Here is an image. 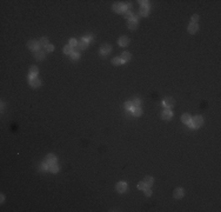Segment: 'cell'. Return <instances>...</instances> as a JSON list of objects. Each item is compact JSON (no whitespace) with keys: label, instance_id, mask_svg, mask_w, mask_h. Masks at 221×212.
<instances>
[{"label":"cell","instance_id":"cell-1","mask_svg":"<svg viewBox=\"0 0 221 212\" xmlns=\"http://www.w3.org/2000/svg\"><path fill=\"white\" fill-rule=\"evenodd\" d=\"M204 123V119L201 116H195V118L193 119V123H189L191 124V127H200Z\"/></svg>","mask_w":221,"mask_h":212},{"label":"cell","instance_id":"cell-2","mask_svg":"<svg viewBox=\"0 0 221 212\" xmlns=\"http://www.w3.org/2000/svg\"><path fill=\"white\" fill-rule=\"evenodd\" d=\"M125 9H126V6H124V5L120 4V2H117V4L113 5V11H114V12H117V13L124 12Z\"/></svg>","mask_w":221,"mask_h":212},{"label":"cell","instance_id":"cell-3","mask_svg":"<svg viewBox=\"0 0 221 212\" xmlns=\"http://www.w3.org/2000/svg\"><path fill=\"white\" fill-rule=\"evenodd\" d=\"M126 190H127V185H126V183H124V182L118 183V185H117V191L118 192L122 193V192H125Z\"/></svg>","mask_w":221,"mask_h":212},{"label":"cell","instance_id":"cell-4","mask_svg":"<svg viewBox=\"0 0 221 212\" xmlns=\"http://www.w3.org/2000/svg\"><path fill=\"white\" fill-rule=\"evenodd\" d=\"M111 50H112V47H111V45H108V44H104V45L100 47V51H101V54H107L111 52Z\"/></svg>","mask_w":221,"mask_h":212},{"label":"cell","instance_id":"cell-5","mask_svg":"<svg viewBox=\"0 0 221 212\" xmlns=\"http://www.w3.org/2000/svg\"><path fill=\"white\" fill-rule=\"evenodd\" d=\"M88 46V42L85 40V39H81L79 42H78V45H76V48L78 50H85V48H87Z\"/></svg>","mask_w":221,"mask_h":212},{"label":"cell","instance_id":"cell-6","mask_svg":"<svg viewBox=\"0 0 221 212\" xmlns=\"http://www.w3.org/2000/svg\"><path fill=\"white\" fill-rule=\"evenodd\" d=\"M129 44V39L127 37H125V35H124V37H120L119 38V45L120 46H122V47H126V46L128 45Z\"/></svg>","mask_w":221,"mask_h":212},{"label":"cell","instance_id":"cell-7","mask_svg":"<svg viewBox=\"0 0 221 212\" xmlns=\"http://www.w3.org/2000/svg\"><path fill=\"white\" fill-rule=\"evenodd\" d=\"M46 163L48 164V165L55 164V163H57V158H55V156H53V154H47V156H46Z\"/></svg>","mask_w":221,"mask_h":212},{"label":"cell","instance_id":"cell-8","mask_svg":"<svg viewBox=\"0 0 221 212\" xmlns=\"http://www.w3.org/2000/svg\"><path fill=\"white\" fill-rule=\"evenodd\" d=\"M137 27H138V21H137V19H129L128 21V28L129 29H137Z\"/></svg>","mask_w":221,"mask_h":212},{"label":"cell","instance_id":"cell-9","mask_svg":"<svg viewBox=\"0 0 221 212\" xmlns=\"http://www.w3.org/2000/svg\"><path fill=\"white\" fill-rule=\"evenodd\" d=\"M38 46H39V42H35L34 40H29L28 42H27V47H28L29 50H38Z\"/></svg>","mask_w":221,"mask_h":212},{"label":"cell","instance_id":"cell-10","mask_svg":"<svg viewBox=\"0 0 221 212\" xmlns=\"http://www.w3.org/2000/svg\"><path fill=\"white\" fill-rule=\"evenodd\" d=\"M29 84H31L32 87H39V86L41 85L40 80L38 79V78H31V79H29Z\"/></svg>","mask_w":221,"mask_h":212},{"label":"cell","instance_id":"cell-11","mask_svg":"<svg viewBox=\"0 0 221 212\" xmlns=\"http://www.w3.org/2000/svg\"><path fill=\"white\" fill-rule=\"evenodd\" d=\"M171 118H172V111L171 110H168V108H166V110L162 112V119L168 120V119H171Z\"/></svg>","mask_w":221,"mask_h":212},{"label":"cell","instance_id":"cell-12","mask_svg":"<svg viewBox=\"0 0 221 212\" xmlns=\"http://www.w3.org/2000/svg\"><path fill=\"white\" fill-rule=\"evenodd\" d=\"M184 193H185L184 189H175L173 196H174V198H181V197L184 196Z\"/></svg>","mask_w":221,"mask_h":212},{"label":"cell","instance_id":"cell-13","mask_svg":"<svg viewBox=\"0 0 221 212\" xmlns=\"http://www.w3.org/2000/svg\"><path fill=\"white\" fill-rule=\"evenodd\" d=\"M198 28H199V27H198V25H196V24H191V25L188 26V32H189V33H192V34H195L196 32H198Z\"/></svg>","mask_w":221,"mask_h":212},{"label":"cell","instance_id":"cell-14","mask_svg":"<svg viewBox=\"0 0 221 212\" xmlns=\"http://www.w3.org/2000/svg\"><path fill=\"white\" fill-rule=\"evenodd\" d=\"M140 12H141V15H144V17L148 15V13H149V7H148V5H142Z\"/></svg>","mask_w":221,"mask_h":212},{"label":"cell","instance_id":"cell-15","mask_svg":"<svg viewBox=\"0 0 221 212\" xmlns=\"http://www.w3.org/2000/svg\"><path fill=\"white\" fill-rule=\"evenodd\" d=\"M34 57L37 60H42L44 57H45V53L42 52V51H35V53H34Z\"/></svg>","mask_w":221,"mask_h":212},{"label":"cell","instance_id":"cell-16","mask_svg":"<svg viewBox=\"0 0 221 212\" xmlns=\"http://www.w3.org/2000/svg\"><path fill=\"white\" fill-rule=\"evenodd\" d=\"M144 184L146 185V186L149 187L152 184H153V178L150 177V176H147V177H145V179H144Z\"/></svg>","mask_w":221,"mask_h":212},{"label":"cell","instance_id":"cell-17","mask_svg":"<svg viewBox=\"0 0 221 212\" xmlns=\"http://www.w3.org/2000/svg\"><path fill=\"white\" fill-rule=\"evenodd\" d=\"M181 120H182V123H185V124H189V123H191V116H189L188 113H185V114H182V117H181Z\"/></svg>","mask_w":221,"mask_h":212},{"label":"cell","instance_id":"cell-18","mask_svg":"<svg viewBox=\"0 0 221 212\" xmlns=\"http://www.w3.org/2000/svg\"><path fill=\"white\" fill-rule=\"evenodd\" d=\"M38 74V67L37 66H32L31 70H29V77L31 78H34V75Z\"/></svg>","mask_w":221,"mask_h":212},{"label":"cell","instance_id":"cell-19","mask_svg":"<svg viewBox=\"0 0 221 212\" xmlns=\"http://www.w3.org/2000/svg\"><path fill=\"white\" fill-rule=\"evenodd\" d=\"M165 105H166L167 107H172L174 105V99L173 98H166L165 99Z\"/></svg>","mask_w":221,"mask_h":212},{"label":"cell","instance_id":"cell-20","mask_svg":"<svg viewBox=\"0 0 221 212\" xmlns=\"http://www.w3.org/2000/svg\"><path fill=\"white\" fill-rule=\"evenodd\" d=\"M47 169H48L51 172H53V173H57V172H58V170H59V167H58V165H57V164H52V165H48V167H47Z\"/></svg>","mask_w":221,"mask_h":212},{"label":"cell","instance_id":"cell-21","mask_svg":"<svg viewBox=\"0 0 221 212\" xmlns=\"http://www.w3.org/2000/svg\"><path fill=\"white\" fill-rule=\"evenodd\" d=\"M129 59H131V54H129L128 52H124L122 55H121V60H122V62H124V61H128Z\"/></svg>","mask_w":221,"mask_h":212},{"label":"cell","instance_id":"cell-22","mask_svg":"<svg viewBox=\"0 0 221 212\" xmlns=\"http://www.w3.org/2000/svg\"><path fill=\"white\" fill-rule=\"evenodd\" d=\"M64 53H66V54H72L73 53V47L70 45H67L64 47Z\"/></svg>","mask_w":221,"mask_h":212},{"label":"cell","instance_id":"cell-23","mask_svg":"<svg viewBox=\"0 0 221 212\" xmlns=\"http://www.w3.org/2000/svg\"><path fill=\"white\" fill-rule=\"evenodd\" d=\"M132 112H133V116H140L141 114V110H140V107H133L132 108Z\"/></svg>","mask_w":221,"mask_h":212},{"label":"cell","instance_id":"cell-24","mask_svg":"<svg viewBox=\"0 0 221 212\" xmlns=\"http://www.w3.org/2000/svg\"><path fill=\"white\" fill-rule=\"evenodd\" d=\"M39 45H41V46H47L48 45V39H47L46 37H44L40 39V41H39Z\"/></svg>","mask_w":221,"mask_h":212},{"label":"cell","instance_id":"cell-25","mask_svg":"<svg viewBox=\"0 0 221 212\" xmlns=\"http://www.w3.org/2000/svg\"><path fill=\"white\" fill-rule=\"evenodd\" d=\"M112 62L114 64V65H120V64H122V60H121V58H119V57H117V58H114L112 60Z\"/></svg>","mask_w":221,"mask_h":212},{"label":"cell","instance_id":"cell-26","mask_svg":"<svg viewBox=\"0 0 221 212\" xmlns=\"http://www.w3.org/2000/svg\"><path fill=\"white\" fill-rule=\"evenodd\" d=\"M76 45H78V42H76V40H75L74 38L70 39V46H72V47H75Z\"/></svg>","mask_w":221,"mask_h":212},{"label":"cell","instance_id":"cell-27","mask_svg":"<svg viewBox=\"0 0 221 212\" xmlns=\"http://www.w3.org/2000/svg\"><path fill=\"white\" fill-rule=\"evenodd\" d=\"M71 58H72V60H76V59L79 58V53H78V52H73V53L71 54Z\"/></svg>","mask_w":221,"mask_h":212},{"label":"cell","instance_id":"cell-28","mask_svg":"<svg viewBox=\"0 0 221 212\" xmlns=\"http://www.w3.org/2000/svg\"><path fill=\"white\" fill-rule=\"evenodd\" d=\"M132 104H133V107H139V105H140V100L139 99H134L132 101Z\"/></svg>","mask_w":221,"mask_h":212},{"label":"cell","instance_id":"cell-29","mask_svg":"<svg viewBox=\"0 0 221 212\" xmlns=\"http://www.w3.org/2000/svg\"><path fill=\"white\" fill-rule=\"evenodd\" d=\"M125 107L127 108V110H132L133 108V104H132V101H127L125 104Z\"/></svg>","mask_w":221,"mask_h":212},{"label":"cell","instance_id":"cell-30","mask_svg":"<svg viewBox=\"0 0 221 212\" xmlns=\"http://www.w3.org/2000/svg\"><path fill=\"white\" fill-rule=\"evenodd\" d=\"M144 191H145V195H146L147 197L152 195V191H150L149 189H148V186H146V187H145V189H144Z\"/></svg>","mask_w":221,"mask_h":212},{"label":"cell","instance_id":"cell-31","mask_svg":"<svg viewBox=\"0 0 221 212\" xmlns=\"http://www.w3.org/2000/svg\"><path fill=\"white\" fill-rule=\"evenodd\" d=\"M124 12H125V17H126V18H131V17H132V13L129 12L128 8H126Z\"/></svg>","mask_w":221,"mask_h":212},{"label":"cell","instance_id":"cell-32","mask_svg":"<svg viewBox=\"0 0 221 212\" xmlns=\"http://www.w3.org/2000/svg\"><path fill=\"white\" fill-rule=\"evenodd\" d=\"M199 20V15H196V14H194L192 17V21H193V24H196V21Z\"/></svg>","mask_w":221,"mask_h":212},{"label":"cell","instance_id":"cell-33","mask_svg":"<svg viewBox=\"0 0 221 212\" xmlns=\"http://www.w3.org/2000/svg\"><path fill=\"white\" fill-rule=\"evenodd\" d=\"M53 48H54V46H53V45H47L46 46V51H47V52H52Z\"/></svg>","mask_w":221,"mask_h":212},{"label":"cell","instance_id":"cell-34","mask_svg":"<svg viewBox=\"0 0 221 212\" xmlns=\"http://www.w3.org/2000/svg\"><path fill=\"white\" fill-rule=\"evenodd\" d=\"M145 187H146V185L144 184V182H142V183H139V184H138V189H139V190H144Z\"/></svg>","mask_w":221,"mask_h":212},{"label":"cell","instance_id":"cell-35","mask_svg":"<svg viewBox=\"0 0 221 212\" xmlns=\"http://www.w3.org/2000/svg\"><path fill=\"white\" fill-rule=\"evenodd\" d=\"M140 2H141L142 5H148V1H145V0H144V1H140Z\"/></svg>","mask_w":221,"mask_h":212},{"label":"cell","instance_id":"cell-36","mask_svg":"<svg viewBox=\"0 0 221 212\" xmlns=\"http://www.w3.org/2000/svg\"><path fill=\"white\" fill-rule=\"evenodd\" d=\"M4 199H5V197L1 195V203H4Z\"/></svg>","mask_w":221,"mask_h":212}]
</instances>
